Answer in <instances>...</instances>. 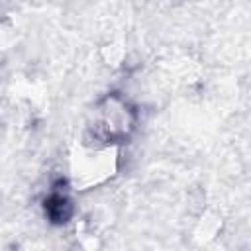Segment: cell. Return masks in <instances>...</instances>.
<instances>
[{"mask_svg": "<svg viewBox=\"0 0 251 251\" xmlns=\"http://www.w3.org/2000/svg\"><path fill=\"white\" fill-rule=\"evenodd\" d=\"M133 124H135V116L131 106L124 98L112 94L100 102L92 124V131L98 141L114 143L127 137L129 131L133 129Z\"/></svg>", "mask_w": 251, "mask_h": 251, "instance_id": "cell-1", "label": "cell"}]
</instances>
